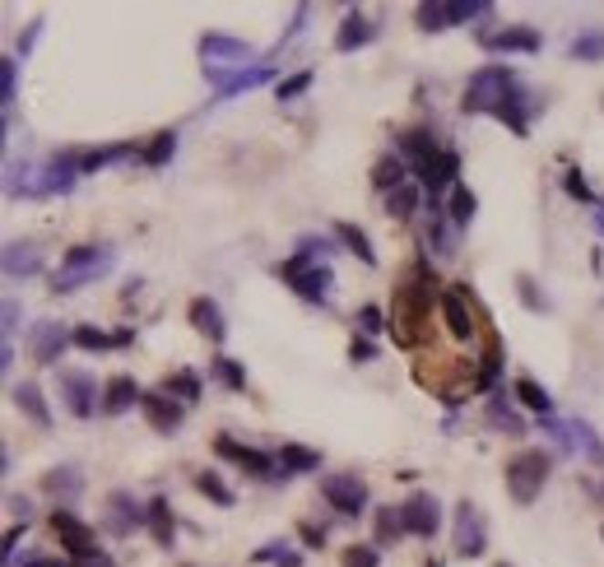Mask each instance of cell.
Wrapping results in <instances>:
<instances>
[{"mask_svg":"<svg viewBox=\"0 0 604 567\" xmlns=\"http://www.w3.org/2000/svg\"><path fill=\"white\" fill-rule=\"evenodd\" d=\"M61 395H66V409L75 419H89L93 409L103 404V400H98L103 391H98V382L89 373H61Z\"/></svg>","mask_w":604,"mask_h":567,"instance_id":"4fadbf2b","label":"cell"},{"mask_svg":"<svg viewBox=\"0 0 604 567\" xmlns=\"http://www.w3.org/2000/svg\"><path fill=\"white\" fill-rule=\"evenodd\" d=\"M446 289H437V275L428 270V261H419L405 279L395 284V302H391V335L400 349H414L428 340L432 326V302H442Z\"/></svg>","mask_w":604,"mask_h":567,"instance_id":"6da1fadb","label":"cell"},{"mask_svg":"<svg viewBox=\"0 0 604 567\" xmlns=\"http://www.w3.org/2000/svg\"><path fill=\"white\" fill-rule=\"evenodd\" d=\"M200 57H205V75H224L228 66H237V70H246V61L256 66V47L224 37V33H205L200 37Z\"/></svg>","mask_w":604,"mask_h":567,"instance_id":"8992f818","label":"cell"},{"mask_svg":"<svg viewBox=\"0 0 604 567\" xmlns=\"http://www.w3.org/2000/svg\"><path fill=\"white\" fill-rule=\"evenodd\" d=\"M140 409H144V419H149V428H154V433H172V428H182V404H177L168 391H144Z\"/></svg>","mask_w":604,"mask_h":567,"instance_id":"e0dca14e","label":"cell"},{"mask_svg":"<svg viewBox=\"0 0 604 567\" xmlns=\"http://www.w3.org/2000/svg\"><path fill=\"white\" fill-rule=\"evenodd\" d=\"M130 153H135V144H103V149H89V153H79V173H103V168L130 159Z\"/></svg>","mask_w":604,"mask_h":567,"instance_id":"f546056e","label":"cell"},{"mask_svg":"<svg viewBox=\"0 0 604 567\" xmlns=\"http://www.w3.org/2000/svg\"><path fill=\"white\" fill-rule=\"evenodd\" d=\"M117 261V251L103 247V242H84V247H70L61 256V270L52 275V293H75L84 284H93L98 275H108Z\"/></svg>","mask_w":604,"mask_h":567,"instance_id":"7a4b0ae2","label":"cell"},{"mask_svg":"<svg viewBox=\"0 0 604 567\" xmlns=\"http://www.w3.org/2000/svg\"><path fill=\"white\" fill-rule=\"evenodd\" d=\"M377 549L372 544H354V549H344V567H377Z\"/></svg>","mask_w":604,"mask_h":567,"instance_id":"f5cc1de1","label":"cell"},{"mask_svg":"<svg viewBox=\"0 0 604 567\" xmlns=\"http://www.w3.org/2000/svg\"><path fill=\"white\" fill-rule=\"evenodd\" d=\"M140 400H144V391L135 386V377L117 373V377L103 382V415H126V409L140 404Z\"/></svg>","mask_w":604,"mask_h":567,"instance_id":"603a6c76","label":"cell"},{"mask_svg":"<svg viewBox=\"0 0 604 567\" xmlns=\"http://www.w3.org/2000/svg\"><path fill=\"white\" fill-rule=\"evenodd\" d=\"M195 488L205 493L210 502H219V507H233V488H228L214 470H200V475H195Z\"/></svg>","mask_w":604,"mask_h":567,"instance_id":"7bdbcfd3","label":"cell"},{"mask_svg":"<svg viewBox=\"0 0 604 567\" xmlns=\"http://www.w3.org/2000/svg\"><path fill=\"white\" fill-rule=\"evenodd\" d=\"M312 89V70H297V75H288V79H279V89H275V98L279 102H288V98H302Z\"/></svg>","mask_w":604,"mask_h":567,"instance_id":"c3c4849f","label":"cell"},{"mask_svg":"<svg viewBox=\"0 0 604 567\" xmlns=\"http://www.w3.org/2000/svg\"><path fill=\"white\" fill-rule=\"evenodd\" d=\"M512 391H516V400H521L526 409H535L539 419H548V415H553V395H548L535 377H516V386H512Z\"/></svg>","mask_w":604,"mask_h":567,"instance_id":"d6a6232c","label":"cell"},{"mask_svg":"<svg viewBox=\"0 0 604 567\" xmlns=\"http://www.w3.org/2000/svg\"><path fill=\"white\" fill-rule=\"evenodd\" d=\"M186 317H191V326L205 335V340H214V344L228 340V326H224V312H219V302H214V298H191Z\"/></svg>","mask_w":604,"mask_h":567,"instance_id":"44dd1931","label":"cell"},{"mask_svg":"<svg viewBox=\"0 0 604 567\" xmlns=\"http://www.w3.org/2000/svg\"><path fill=\"white\" fill-rule=\"evenodd\" d=\"M37 37H42V19H33V24H28V33L19 37V51H24V57L33 51V42H37Z\"/></svg>","mask_w":604,"mask_h":567,"instance_id":"6f0895ef","label":"cell"},{"mask_svg":"<svg viewBox=\"0 0 604 567\" xmlns=\"http://www.w3.org/2000/svg\"><path fill=\"white\" fill-rule=\"evenodd\" d=\"M172 153H177V131H159V135H154V144H149V149L140 153V159H144L149 168H163V163L172 159Z\"/></svg>","mask_w":604,"mask_h":567,"instance_id":"b9f144b4","label":"cell"},{"mask_svg":"<svg viewBox=\"0 0 604 567\" xmlns=\"http://www.w3.org/2000/svg\"><path fill=\"white\" fill-rule=\"evenodd\" d=\"M516 89V75L507 70V66H484V70H474L470 75V84H465V98H461V112L465 117H493L502 102H507V93Z\"/></svg>","mask_w":604,"mask_h":567,"instance_id":"3957f363","label":"cell"},{"mask_svg":"<svg viewBox=\"0 0 604 567\" xmlns=\"http://www.w3.org/2000/svg\"><path fill=\"white\" fill-rule=\"evenodd\" d=\"M163 391H168V395H182V400H200V377L182 368V373H172V377L163 382Z\"/></svg>","mask_w":604,"mask_h":567,"instance_id":"bcb514c9","label":"cell"},{"mask_svg":"<svg viewBox=\"0 0 604 567\" xmlns=\"http://www.w3.org/2000/svg\"><path fill=\"white\" fill-rule=\"evenodd\" d=\"M456 224H451L446 215H432V228H428V242H432V251L442 256V261H451V256H456Z\"/></svg>","mask_w":604,"mask_h":567,"instance_id":"e575fe53","label":"cell"},{"mask_svg":"<svg viewBox=\"0 0 604 567\" xmlns=\"http://www.w3.org/2000/svg\"><path fill=\"white\" fill-rule=\"evenodd\" d=\"M75 344L89 349V353H103V349H117V335L98 331V326H79V331H75Z\"/></svg>","mask_w":604,"mask_h":567,"instance_id":"ee69618b","label":"cell"},{"mask_svg":"<svg viewBox=\"0 0 604 567\" xmlns=\"http://www.w3.org/2000/svg\"><path fill=\"white\" fill-rule=\"evenodd\" d=\"M414 173H419V182H423V191H428V205H442V191L456 186L461 153H456V149H442V153H432V159H423Z\"/></svg>","mask_w":604,"mask_h":567,"instance_id":"52a82bcc","label":"cell"},{"mask_svg":"<svg viewBox=\"0 0 604 567\" xmlns=\"http://www.w3.org/2000/svg\"><path fill=\"white\" fill-rule=\"evenodd\" d=\"M484 549H488L484 517H479V507L465 498V502H456V553L461 558H479Z\"/></svg>","mask_w":604,"mask_h":567,"instance_id":"30bf717a","label":"cell"},{"mask_svg":"<svg viewBox=\"0 0 604 567\" xmlns=\"http://www.w3.org/2000/svg\"><path fill=\"white\" fill-rule=\"evenodd\" d=\"M15 89H19V61H0V98H5V108L15 102Z\"/></svg>","mask_w":604,"mask_h":567,"instance_id":"f907efd6","label":"cell"},{"mask_svg":"<svg viewBox=\"0 0 604 567\" xmlns=\"http://www.w3.org/2000/svg\"><path fill=\"white\" fill-rule=\"evenodd\" d=\"M479 42H484V51H497V57H507V51H526V57H535V51L544 47V37L530 24H507L497 33H484Z\"/></svg>","mask_w":604,"mask_h":567,"instance_id":"8fae6325","label":"cell"},{"mask_svg":"<svg viewBox=\"0 0 604 567\" xmlns=\"http://www.w3.org/2000/svg\"><path fill=\"white\" fill-rule=\"evenodd\" d=\"M19 326V302H5V331Z\"/></svg>","mask_w":604,"mask_h":567,"instance_id":"6125c7cd","label":"cell"},{"mask_svg":"<svg viewBox=\"0 0 604 567\" xmlns=\"http://www.w3.org/2000/svg\"><path fill=\"white\" fill-rule=\"evenodd\" d=\"M428 567H442V562H428Z\"/></svg>","mask_w":604,"mask_h":567,"instance_id":"e7e4bbea","label":"cell"},{"mask_svg":"<svg viewBox=\"0 0 604 567\" xmlns=\"http://www.w3.org/2000/svg\"><path fill=\"white\" fill-rule=\"evenodd\" d=\"M214 79V98L219 102H228V98H237V93H246V89H261L266 79H270V66L266 61H256V66H246V70H233V75H210Z\"/></svg>","mask_w":604,"mask_h":567,"instance_id":"ffe728a7","label":"cell"},{"mask_svg":"<svg viewBox=\"0 0 604 567\" xmlns=\"http://www.w3.org/2000/svg\"><path fill=\"white\" fill-rule=\"evenodd\" d=\"M349 358H354V363H372V358H377V344H372L368 335H354V344H349Z\"/></svg>","mask_w":604,"mask_h":567,"instance_id":"db71d44e","label":"cell"},{"mask_svg":"<svg viewBox=\"0 0 604 567\" xmlns=\"http://www.w3.org/2000/svg\"><path fill=\"white\" fill-rule=\"evenodd\" d=\"M275 460H279V470H284V475H312V470H321V451L297 446V442H288Z\"/></svg>","mask_w":604,"mask_h":567,"instance_id":"4316f807","label":"cell"},{"mask_svg":"<svg viewBox=\"0 0 604 567\" xmlns=\"http://www.w3.org/2000/svg\"><path fill=\"white\" fill-rule=\"evenodd\" d=\"M19 567H75V562H61V558H24Z\"/></svg>","mask_w":604,"mask_h":567,"instance_id":"91938a15","label":"cell"},{"mask_svg":"<svg viewBox=\"0 0 604 567\" xmlns=\"http://www.w3.org/2000/svg\"><path fill=\"white\" fill-rule=\"evenodd\" d=\"M372 37H377V24H372L363 10H349L344 24L335 28V51H359V47H368Z\"/></svg>","mask_w":604,"mask_h":567,"instance_id":"7402d4cb","label":"cell"},{"mask_svg":"<svg viewBox=\"0 0 604 567\" xmlns=\"http://www.w3.org/2000/svg\"><path fill=\"white\" fill-rule=\"evenodd\" d=\"M497 368H502V344H497V335L488 331V344H484V368H479V386H493Z\"/></svg>","mask_w":604,"mask_h":567,"instance_id":"7dc6e473","label":"cell"},{"mask_svg":"<svg viewBox=\"0 0 604 567\" xmlns=\"http://www.w3.org/2000/svg\"><path fill=\"white\" fill-rule=\"evenodd\" d=\"M465 298H470V289H446L442 293V321H446V331L456 335V340H470L474 335V317H470V307H465Z\"/></svg>","mask_w":604,"mask_h":567,"instance_id":"d6986e66","label":"cell"},{"mask_svg":"<svg viewBox=\"0 0 604 567\" xmlns=\"http://www.w3.org/2000/svg\"><path fill=\"white\" fill-rule=\"evenodd\" d=\"M595 224H599V233H604V205H599V210H595Z\"/></svg>","mask_w":604,"mask_h":567,"instance_id":"be15d7a7","label":"cell"},{"mask_svg":"<svg viewBox=\"0 0 604 567\" xmlns=\"http://www.w3.org/2000/svg\"><path fill=\"white\" fill-rule=\"evenodd\" d=\"M297 535H302V540H307L312 549H321V544H326V530H317L312 521H302V526H297Z\"/></svg>","mask_w":604,"mask_h":567,"instance_id":"9f6ffc18","label":"cell"},{"mask_svg":"<svg viewBox=\"0 0 604 567\" xmlns=\"http://www.w3.org/2000/svg\"><path fill=\"white\" fill-rule=\"evenodd\" d=\"M42 270V247L37 242H10L5 247V275L10 279H28Z\"/></svg>","mask_w":604,"mask_h":567,"instance_id":"cb8c5ba5","label":"cell"},{"mask_svg":"<svg viewBox=\"0 0 604 567\" xmlns=\"http://www.w3.org/2000/svg\"><path fill=\"white\" fill-rule=\"evenodd\" d=\"M42 493H52V498H79L84 493V475L75 466H57V470L42 475Z\"/></svg>","mask_w":604,"mask_h":567,"instance_id":"83f0119b","label":"cell"},{"mask_svg":"<svg viewBox=\"0 0 604 567\" xmlns=\"http://www.w3.org/2000/svg\"><path fill=\"white\" fill-rule=\"evenodd\" d=\"M52 535L66 544V553L79 562V558H93V553H103V549H98V535L79 521V517H70V511H52Z\"/></svg>","mask_w":604,"mask_h":567,"instance_id":"9c48e42d","label":"cell"},{"mask_svg":"<svg viewBox=\"0 0 604 567\" xmlns=\"http://www.w3.org/2000/svg\"><path fill=\"white\" fill-rule=\"evenodd\" d=\"M405 530V517H400V507H377V544H395Z\"/></svg>","mask_w":604,"mask_h":567,"instance_id":"ab89813d","label":"cell"},{"mask_svg":"<svg viewBox=\"0 0 604 567\" xmlns=\"http://www.w3.org/2000/svg\"><path fill=\"white\" fill-rule=\"evenodd\" d=\"M405 177H410V163L400 159V153H386V159H377V163H372V186H381L386 195L405 186Z\"/></svg>","mask_w":604,"mask_h":567,"instance_id":"f1b7e54d","label":"cell"},{"mask_svg":"<svg viewBox=\"0 0 604 567\" xmlns=\"http://www.w3.org/2000/svg\"><path fill=\"white\" fill-rule=\"evenodd\" d=\"M400 517H405V530L419 535V540H432L437 526H442V511H437L432 493H414L410 502H400Z\"/></svg>","mask_w":604,"mask_h":567,"instance_id":"7c38bea8","label":"cell"},{"mask_svg":"<svg viewBox=\"0 0 604 567\" xmlns=\"http://www.w3.org/2000/svg\"><path fill=\"white\" fill-rule=\"evenodd\" d=\"M214 377L228 386V391H246V373H242V363H237V358H214Z\"/></svg>","mask_w":604,"mask_h":567,"instance_id":"f6af8a7d","label":"cell"},{"mask_svg":"<svg viewBox=\"0 0 604 567\" xmlns=\"http://www.w3.org/2000/svg\"><path fill=\"white\" fill-rule=\"evenodd\" d=\"M251 562H270V567H302V553H297L293 544H284V540H270V544H261L256 553H251Z\"/></svg>","mask_w":604,"mask_h":567,"instance_id":"d590c367","label":"cell"},{"mask_svg":"<svg viewBox=\"0 0 604 567\" xmlns=\"http://www.w3.org/2000/svg\"><path fill=\"white\" fill-rule=\"evenodd\" d=\"M24 540V526H10L5 530V544H0V549H5V558H15V544Z\"/></svg>","mask_w":604,"mask_h":567,"instance_id":"680465c9","label":"cell"},{"mask_svg":"<svg viewBox=\"0 0 604 567\" xmlns=\"http://www.w3.org/2000/svg\"><path fill=\"white\" fill-rule=\"evenodd\" d=\"M15 404L24 409V415L37 424V428H52V409H47V400H42V391L33 386V382H24V386H15Z\"/></svg>","mask_w":604,"mask_h":567,"instance_id":"4dcf8cb0","label":"cell"},{"mask_svg":"<svg viewBox=\"0 0 604 567\" xmlns=\"http://www.w3.org/2000/svg\"><path fill=\"white\" fill-rule=\"evenodd\" d=\"M568 57L572 61H604V28H586L581 37H572Z\"/></svg>","mask_w":604,"mask_h":567,"instance_id":"74e56055","label":"cell"},{"mask_svg":"<svg viewBox=\"0 0 604 567\" xmlns=\"http://www.w3.org/2000/svg\"><path fill=\"white\" fill-rule=\"evenodd\" d=\"M419 205H423V191L405 182L400 191H391V195H386V215H391V219H410V215L419 210Z\"/></svg>","mask_w":604,"mask_h":567,"instance_id":"8d00e7d4","label":"cell"},{"mask_svg":"<svg viewBox=\"0 0 604 567\" xmlns=\"http://www.w3.org/2000/svg\"><path fill=\"white\" fill-rule=\"evenodd\" d=\"M414 19H419V28H423V33L456 28V15H451V5H442V0H437V5H419V10H414Z\"/></svg>","mask_w":604,"mask_h":567,"instance_id":"60d3db41","label":"cell"},{"mask_svg":"<svg viewBox=\"0 0 604 567\" xmlns=\"http://www.w3.org/2000/svg\"><path fill=\"white\" fill-rule=\"evenodd\" d=\"M395 153H400V159H405L410 168H419L423 159H432V153H442V149H437V140H432L428 131H400V135H395Z\"/></svg>","mask_w":604,"mask_h":567,"instance_id":"484cf974","label":"cell"},{"mask_svg":"<svg viewBox=\"0 0 604 567\" xmlns=\"http://www.w3.org/2000/svg\"><path fill=\"white\" fill-rule=\"evenodd\" d=\"M335 237H339L349 251H354L363 266H377V251H372V242H368V233H363V228H354V224H339V228H335Z\"/></svg>","mask_w":604,"mask_h":567,"instance_id":"f35d334b","label":"cell"},{"mask_svg":"<svg viewBox=\"0 0 604 567\" xmlns=\"http://www.w3.org/2000/svg\"><path fill=\"white\" fill-rule=\"evenodd\" d=\"M297 298H307V302H330V266L321 261V256H312V251H293L288 261L275 270Z\"/></svg>","mask_w":604,"mask_h":567,"instance_id":"277c9868","label":"cell"},{"mask_svg":"<svg viewBox=\"0 0 604 567\" xmlns=\"http://www.w3.org/2000/svg\"><path fill=\"white\" fill-rule=\"evenodd\" d=\"M544 479H548V456H544L539 446H526V451H516V456L507 460V493H512L521 507H530V502L539 498Z\"/></svg>","mask_w":604,"mask_h":567,"instance_id":"5b68a950","label":"cell"},{"mask_svg":"<svg viewBox=\"0 0 604 567\" xmlns=\"http://www.w3.org/2000/svg\"><path fill=\"white\" fill-rule=\"evenodd\" d=\"M28 340H33V358H37V363H57V358L66 353V344H70L75 335H70L61 321H37Z\"/></svg>","mask_w":604,"mask_h":567,"instance_id":"ac0fdd59","label":"cell"},{"mask_svg":"<svg viewBox=\"0 0 604 567\" xmlns=\"http://www.w3.org/2000/svg\"><path fill=\"white\" fill-rule=\"evenodd\" d=\"M140 526H149V507H140L130 493H112L108 498V530L112 535H130Z\"/></svg>","mask_w":604,"mask_h":567,"instance_id":"2e32d148","label":"cell"},{"mask_svg":"<svg viewBox=\"0 0 604 567\" xmlns=\"http://www.w3.org/2000/svg\"><path fill=\"white\" fill-rule=\"evenodd\" d=\"M484 419H488V428H497V433H507V437H521L526 433V419L516 415V409L507 404V391H497V395H488V409H484Z\"/></svg>","mask_w":604,"mask_h":567,"instance_id":"d4e9b609","label":"cell"},{"mask_svg":"<svg viewBox=\"0 0 604 567\" xmlns=\"http://www.w3.org/2000/svg\"><path fill=\"white\" fill-rule=\"evenodd\" d=\"M497 567H507V562H497Z\"/></svg>","mask_w":604,"mask_h":567,"instance_id":"03108f58","label":"cell"},{"mask_svg":"<svg viewBox=\"0 0 604 567\" xmlns=\"http://www.w3.org/2000/svg\"><path fill=\"white\" fill-rule=\"evenodd\" d=\"M149 535H154L159 544H172L177 540V521H172V502L168 498L149 502Z\"/></svg>","mask_w":604,"mask_h":567,"instance_id":"1f68e13d","label":"cell"},{"mask_svg":"<svg viewBox=\"0 0 604 567\" xmlns=\"http://www.w3.org/2000/svg\"><path fill=\"white\" fill-rule=\"evenodd\" d=\"M381 326H391V321L381 317V307H372V302H368V307H359V331H363L368 340H372V335H377Z\"/></svg>","mask_w":604,"mask_h":567,"instance_id":"816d5d0a","label":"cell"},{"mask_svg":"<svg viewBox=\"0 0 604 567\" xmlns=\"http://www.w3.org/2000/svg\"><path fill=\"white\" fill-rule=\"evenodd\" d=\"M516 289H521V298H526V307H535V312H544V298L535 293V279H530V275H521V279H516Z\"/></svg>","mask_w":604,"mask_h":567,"instance_id":"11a10c76","label":"cell"},{"mask_svg":"<svg viewBox=\"0 0 604 567\" xmlns=\"http://www.w3.org/2000/svg\"><path fill=\"white\" fill-rule=\"evenodd\" d=\"M539 108H544V102H539L530 89H521V84H516V89L507 93V102H502V108H497L493 117H497V121H507V126H512V135H521V140H526V131H530V117H535Z\"/></svg>","mask_w":604,"mask_h":567,"instance_id":"5bb4252c","label":"cell"},{"mask_svg":"<svg viewBox=\"0 0 604 567\" xmlns=\"http://www.w3.org/2000/svg\"><path fill=\"white\" fill-rule=\"evenodd\" d=\"M214 451H219L224 460H233V466H242L246 475H256V479H270V475H275V460H270L266 451H256V446H242V442H233V437H219Z\"/></svg>","mask_w":604,"mask_h":567,"instance_id":"9a60e30c","label":"cell"},{"mask_svg":"<svg viewBox=\"0 0 604 567\" xmlns=\"http://www.w3.org/2000/svg\"><path fill=\"white\" fill-rule=\"evenodd\" d=\"M321 493L339 517H359L368 507V484L359 475H321Z\"/></svg>","mask_w":604,"mask_h":567,"instance_id":"ba28073f","label":"cell"},{"mask_svg":"<svg viewBox=\"0 0 604 567\" xmlns=\"http://www.w3.org/2000/svg\"><path fill=\"white\" fill-rule=\"evenodd\" d=\"M474 210H479V195L470 191V186H451V205H446V219L456 224V228H465L470 219H474Z\"/></svg>","mask_w":604,"mask_h":567,"instance_id":"836d02e7","label":"cell"},{"mask_svg":"<svg viewBox=\"0 0 604 567\" xmlns=\"http://www.w3.org/2000/svg\"><path fill=\"white\" fill-rule=\"evenodd\" d=\"M75 567H117V562H112L108 553H93V558H79Z\"/></svg>","mask_w":604,"mask_h":567,"instance_id":"94428289","label":"cell"},{"mask_svg":"<svg viewBox=\"0 0 604 567\" xmlns=\"http://www.w3.org/2000/svg\"><path fill=\"white\" fill-rule=\"evenodd\" d=\"M563 186H568V195H572V200H581V205H595V210H599V200H595V191L586 186V177H581L577 168H572V173L563 177Z\"/></svg>","mask_w":604,"mask_h":567,"instance_id":"681fc988","label":"cell"}]
</instances>
